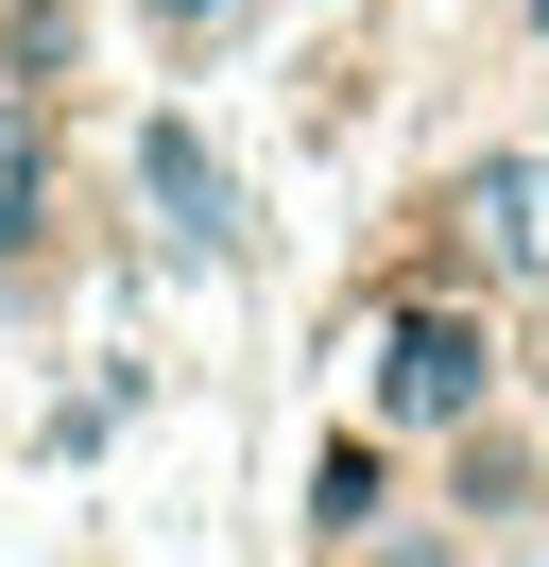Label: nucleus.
Wrapping results in <instances>:
<instances>
[{
	"mask_svg": "<svg viewBox=\"0 0 549 567\" xmlns=\"http://www.w3.org/2000/svg\"><path fill=\"white\" fill-rule=\"evenodd\" d=\"M480 395H498L480 310H395V327H377V430H464Z\"/></svg>",
	"mask_w": 549,
	"mask_h": 567,
	"instance_id": "1",
	"label": "nucleus"
},
{
	"mask_svg": "<svg viewBox=\"0 0 549 567\" xmlns=\"http://www.w3.org/2000/svg\"><path fill=\"white\" fill-rule=\"evenodd\" d=\"M137 189H155V224L189 258H240V189H224V155L189 138V121H155V138H137Z\"/></svg>",
	"mask_w": 549,
	"mask_h": 567,
	"instance_id": "2",
	"label": "nucleus"
},
{
	"mask_svg": "<svg viewBox=\"0 0 549 567\" xmlns=\"http://www.w3.org/2000/svg\"><path fill=\"white\" fill-rule=\"evenodd\" d=\"M464 241L498 276H549V155H480L464 173Z\"/></svg>",
	"mask_w": 549,
	"mask_h": 567,
	"instance_id": "3",
	"label": "nucleus"
},
{
	"mask_svg": "<svg viewBox=\"0 0 549 567\" xmlns=\"http://www.w3.org/2000/svg\"><path fill=\"white\" fill-rule=\"evenodd\" d=\"M0 241H34V86L0 70Z\"/></svg>",
	"mask_w": 549,
	"mask_h": 567,
	"instance_id": "4",
	"label": "nucleus"
},
{
	"mask_svg": "<svg viewBox=\"0 0 549 567\" xmlns=\"http://www.w3.org/2000/svg\"><path fill=\"white\" fill-rule=\"evenodd\" d=\"M377 516V447H327L309 464V533H361Z\"/></svg>",
	"mask_w": 549,
	"mask_h": 567,
	"instance_id": "5",
	"label": "nucleus"
},
{
	"mask_svg": "<svg viewBox=\"0 0 549 567\" xmlns=\"http://www.w3.org/2000/svg\"><path fill=\"white\" fill-rule=\"evenodd\" d=\"M155 18H172V35H206V18H240V0H155Z\"/></svg>",
	"mask_w": 549,
	"mask_h": 567,
	"instance_id": "6",
	"label": "nucleus"
}]
</instances>
